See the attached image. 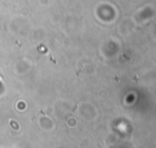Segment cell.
<instances>
[{
  "mask_svg": "<svg viewBox=\"0 0 156 148\" xmlns=\"http://www.w3.org/2000/svg\"><path fill=\"white\" fill-rule=\"evenodd\" d=\"M1 90H2V84L0 82V91H1Z\"/></svg>",
  "mask_w": 156,
  "mask_h": 148,
  "instance_id": "obj_1",
  "label": "cell"
}]
</instances>
